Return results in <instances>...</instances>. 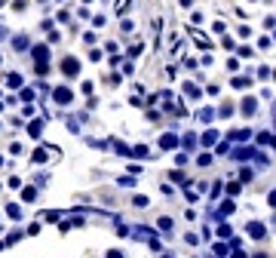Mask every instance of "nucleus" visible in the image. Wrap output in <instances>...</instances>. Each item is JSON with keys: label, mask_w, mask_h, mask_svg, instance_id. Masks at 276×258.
Instances as JSON below:
<instances>
[{"label": "nucleus", "mask_w": 276, "mask_h": 258, "mask_svg": "<svg viewBox=\"0 0 276 258\" xmlns=\"http://www.w3.org/2000/svg\"><path fill=\"white\" fill-rule=\"evenodd\" d=\"M184 92H187V96H190V99H200V89H197V86H193V83H187V86H184Z\"/></svg>", "instance_id": "nucleus-5"}, {"label": "nucleus", "mask_w": 276, "mask_h": 258, "mask_svg": "<svg viewBox=\"0 0 276 258\" xmlns=\"http://www.w3.org/2000/svg\"><path fill=\"white\" fill-rule=\"evenodd\" d=\"M243 111H246V114H252V111H255V102L246 99V102H243Z\"/></svg>", "instance_id": "nucleus-6"}, {"label": "nucleus", "mask_w": 276, "mask_h": 258, "mask_svg": "<svg viewBox=\"0 0 276 258\" xmlns=\"http://www.w3.org/2000/svg\"><path fill=\"white\" fill-rule=\"evenodd\" d=\"M55 102H71V92H68V89H55Z\"/></svg>", "instance_id": "nucleus-4"}, {"label": "nucleus", "mask_w": 276, "mask_h": 258, "mask_svg": "<svg viewBox=\"0 0 276 258\" xmlns=\"http://www.w3.org/2000/svg\"><path fill=\"white\" fill-rule=\"evenodd\" d=\"M62 71H65L68 77H74V74L80 71V62H77V58H71V55H68L65 62H62Z\"/></svg>", "instance_id": "nucleus-2"}, {"label": "nucleus", "mask_w": 276, "mask_h": 258, "mask_svg": "<svg viewBox=\"0 0 276 258\" xmlns=\"http://www.w3.org/2000/svg\"><path fill=\"white\" fill-rule=\"evenodd\" d=\"M28 37H25V34H16V40H13V46H16V50H28Z\"/></svg>", "instance_id": "nucleus-3"}, {"label": "nucleus", "mask_w": 276, "mask_h": 258, "mask_svg": "<svg viewBox=\"0 0 276 258\" xmlns=\"http://www.w3.org/2000/svg\"><path fill=\"white\" fill-rule=\"evenodd\" d=\"M3 3H6V0H0V6H3Z\"/></svg>", "instance_id": "nucleus-8"}, {"label": "nucleus", "mask_w": 276, "mask_h": 258, "mask_svg": "<svg viewBox=\"0 0 276 258\" xmlns=\"http://www.w3.org/2000/svg\"><path fill=\"white\" fill-rule=\"evenodd\" d=\"M31 55H34V62H37V65H46V58H49V46H34V50H31Z\"/></svg>", "instance_id": "nucleus-1"}, {"label": "nucleus", "mask_w": 276, "mask_h": 258, "mask_svg": "<svg viewBox=\"0 0 276 258\" xmlns=\"http://www.w3.org/2000/svg\"><path fill=\"white\" fill-rule=\"evenodd\" d=\"M108 258H120V252H111V255H108Z\"/></svg>", "instance_id": "nucleus-7"}]
</instances>
